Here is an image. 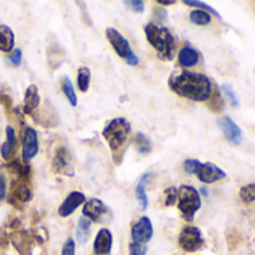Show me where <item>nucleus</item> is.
<instances>
[{
  "mask_svg": "<svg viewBox=\"0 0 255 255\" xmlns=\"http://www.w3.org/2000/svg\"><path fill=\"white\" fill-rule=\"evenodd\" d=\"M17 149V134L12 126H6V140L0 147V155L5 161H9Z\"/></svg>",
  "mask_w": 255,
  "mask_h": 255,
  "instance_id": "nucleus-17",
  "label": "nucleus"
},
{
  "mask_svg": "<svg viewBox=\"0 0 255 255\" xmlns=\"http://www.w3.org/2000/svg\"><path fill=\"white\" fill-rule=\"evenodd\" d=\"M198 159H186L185 162H183V168H185V171L186 173H189V174H194V171H195V168H197V165H198Z\"/></svg>",
  "mask_w": 255,
  "mask_h": 255,
  "instance_id": "nucleus-35",
  "label": "nucleus"
},
{
  "mask_svg": "<svg viewBox=\"0 0 255 255\" xmlns=\"http://www.w3.org/2000/svg\"><path fill=\"white\" fill-rule=\"evenodd\" d=\"M62 255H75V240L69 237L62 248Z\"/></svg>",
  "mask_w": 255,
  "mask_h": 255,
  "instance_id": "nucleus-31",
  "label": "nucleus"
},
{
  "mask_svg": "<svg viewBox=\"0 0 255 255\" xmlns=\"http://www.w3.org/2000/svg\"><path fill=\"white\" fill-rule=\"evenodd\" d=\"M144 33H146L149 44L153 47V50L158 53V56L162 60L173 59L174 48H176V39L170 29L155 24V23H149L144 27Z\"/></svg>",
  "mask_w": 255,
  "mask_h": 255,
  "instance_id": "nucleus-2",
  "label": "nucleus"
},
{
  "mask_svg": "<svg viewBox=\"0 0 255 255\" xmlns=\"http://www.w3.org/2000/svg\"><path fill=\"white\" fill-rule=\"evenodd\" d=\"M90 228H92V221H89L87 218L81 216L78 219V224H77V240L80 243L87 242L89 234H90Z\"/></svg>",
  "mask_w": 255,
  "mask_h": 255,
  "instance_id": "nucleus-24",
  "label": "nucleus"
},
{
  "mask_svg": "<svg viewBox=\"0 0 255 255\" xmlns=\"http://www.w3.org/2000/svg\"><path fill=\"white\" fill-rule=\"evenodd\" d=\"M113 248V233L108 228H101L93 242L95 255H110Z\"/></svg>",
  "mask_w": 255,
  "mask_h": 255,
  "instance_id": "nucleus-15",
  "label": "nucleus"
},
{
  "mask_svg": "<svg viewBox=\"0 0 255 255\" xmlns=\"http://www.w3.org/2000/svg\"><path fill=\"white\" fill-rule=\"evenodd\" d=\"M60 89L63 92V95L66 96V99L69 101V104L72 107H77L78 104V98H77V93H75V89H74V84L71 83L69 77H62L60 78Z\"/></svg>",
  "mask_w": 255,
  "mask_h": 255,
  "instance_id": "nucleus-21",
  "label": "nucleus"
},
{
  "mask_svg": "<svg viewBox=\"0 0 255 255\" xmlns=\"http://www.w3.org/2000/svg\"><path fill=\"white\" fill-rule=\"evenodd\" d=\"M168 86L176 95L195 102H207L213 89L209 77L191 71L173 74L168 80Z\"/></svg>",
  "mask_w": 255,
  "mask_h": 255,
  "instance_id": "nucleus-1",
  "label": "nucleus"
},
{
  "mask_svg": "<svg viewBox=\"0 0 255 255\" xmlns=\"http://www.w3.org/2000/svg\"><path fill=\"white\" fill-rule=\"evenodd\" d=\"M150 179V174L146 173L141 176V179L138 180L137 183V188H135V194H137V200L140 203V209L141 210H146L147 206H149V200H147V194H146V185Z\"/></svg>",
  "mask_w": 255,
  "mask_h": 255,
  "instance_id": "nucleus-20",
  "label": "nucleus"
},
{
  "mask_svg": "<svg viewBox=\"0 0 255 255\" xmlns=\"http://www.w3.org/2000/svg\"><path fill=\"white\" fill-rule=\"evenodd\" d=\"M134 143H135L137 150H138L141 155H149V153H150V150H152V144H150L149 138H147L144 134L138 132V134L135 135V138H134Z\"/></svg>",
  "mask_w": 255,
  "mask_h": 255,
  "instance_id": "nucleus-26",
  "label": "nucleus"
},
{
  "mask_svg": "<svg viewBox=\"0 0 255 255\" xmlns=\"http://www.w3.org/2000/svg\"><path fill=\"white\" fill-rule=\"evenodd\" d=\"M179 246L186 252H195L204 246V237L198 227L186 225L179 236Z\"/></svg>",
  "mask_w": 255,
  "mask_h": 255,
  "instance_id": "nucleus-5",
  "label": "nucleus"
},
{
  "mask_svg": "<svg viewBox=\"0 0 255 255\" xmlns=\"http://www.w3.org/2000/svg\"><path fill=\"white\" fill-rule=\"evenodd\" d=\"M39 152V140H38V132L35 128L26 126L23 132V161L24 164H29Z\"/></svg>",
  "mask_w": 255,
  "mask_h": 255,
  "instance_id": "nucleus-12",
  "label": "nucleus"
},
{
  "mask_svg": "<svg viewBox=\"0 0 255 255\" xmlns=\"http://www.w3.org/2000/svg\"><path fill=\"white\" fill-rule=\"evenodd\" d=\"M198 192H200V195L203 194L204 197H207V195H209V192H207V189H206V188H201V189H200Z\"/></svg>",
  "mask_w": 255,
  "mask_h": 255,
  "instance_id": "nucleus-40",
  "label": "nucleus"
},
{
  "mask_svg": "<svg viewBox=\"0 0 255 255\" xmlns=\"http://www.w3.org/2000/svg\"><path fill=\"white\" fill-rule=\"evenodd\" d=\"M239 197L243 203H254L255 201V183H249L240 188Z\"/></svg>",
  "mask_w": 255,
  "mask_h": 255,
  "instance_id": "nucleus-27",
  "label": "nucleus"
},
{
  "mask_svg": "<svg viewBox=\"0 0 255 255\" xmlns=\"http://www.w3.org/2000/svg\"><path fill=\"white\" fill-rule=\"evenodd\" d=\"M194 174L203 183H215V182L222 180V179L227 177V173L222 168H219L218 165L212 164V162H198Z\"/></svg>",
  "mask_w": 255,
  "mask_h": 255,
  "instance_id": "nucleus-11",
  "label": "nucleus"
},
{
  "mask_svg": "<svg viewBox=\"0 0 255 255\" xmlns=\"http://www.w3.org/2000/svg\"><path fill=\"white\" fill-rule=\"evenodd\" d=\"M174 3H176L174 0H158V5H164V6H171Z\"/></svg>",
  "mask_w": 255,
  "mask_h": 255,
  "instance_id": "nucleus-39",
  "label": "nucleus"
},
{
  "mask_svg": "<svg viewBox=\"0 0 255 255\" xmlns=\"http://www.w3.org/2000/svg\"><path fill=\"white\" fill-rule=\"evenodd\" d=\"M11 198L18 203H27L32 200V188L29 183V177H15L12 180Z\"/></svg>",
  "mask_w": 255,
  "mask_h": 255,
  "instance_id": "nucleus-14",
  "label": "nucleus"
},
{
  "mask_svg": "<svg viewBox=\"0 0 255 255\" xmlns=\"http://www.w3.org/2000/svg\"><path fill=\"white\" fill-rule=\"evenodd\" d=\"M221 93H224V96H227V99L230 101V104L233 105V107H239L240 104H239V98L236 96V92L233 90V87H231V84L230 83H224L222 86H221Z\"/></svg>",
  "mask_w": 255,
  "mask_h": 255,
  "instance_id": "nucleus-28",
  "label": "nucleus"
},
{
  "mask_svg": "<svg viewBox=\"0 0 255 255\" xmlns=\"http://www.w3.org/2000/svg\"><path fill=\"white\" fill-rule=\"evenodd\" d=\"M218 126L221 132L224 134V137L228 140L230 144L233 146H240L242 144V140H243V134H242V129L237 126V123L228 117V116H222L216 120Z\"/></svg>",
  "mask_w": 255,
  "mask_h": 255,
  "instance_id": "nucleus-10",
  "label": "nucleus"
},
{
  "mask_svg": "<svg viewBox=\"0 0 255 255\" xmlns=\"http://www.w3.org/2000/svg\"><path fill=\"white\" fill-rule=\"evenodd\" d=\"M177 60H179L180 66H183V68H192V66L198 65V62H200V53L195 48H192L191 45H185L179 51Z\"/></svg>",
  "mask_w": 255,
  "mask_h": 255,
  "instance_id": "nucleus-18",
  "label": "nucleus"
},
{
  "mask_svg": "<svg viewBox=\"0 0 255 255\" xmlns=\"http://www.w3.org/2000/svg\"><path fill=\"white\" fill-rule=\"evenodd\" d=\"M15 45V35L6 24H0V51L12 53Z\"/></svg>",
  "mask_w": 255,
  "mask_h": 255,
  "instance_id": "nucleus-19",
  "label": "nucleus"
},
{
  "mask_svg": "<svg viewBox=\"0 0 255 255\" xmlns=\"http://www.w3.org/2000/svg\"><path fill=\"white\" fill-rule=\"evenodd\" d=\"M177 195H179V191L177 188L174 186H170L164 191V204L167 207H171L177 203Z\"/></svg>",
  "mask_w": 255,
  "mask_h": 255,
  "instance_id": "nucleus-30",
  "label": "nucleus"
},
{
  "mask_svg": "<svg viewBox=\"0 0 255 255\" xmlns=\"http://www.w3.org/2000/svg\"><path fill=\"white\" fill-rule=\"evenodd\" d=\"M90 80H92V72L87 66H80L77 71V84L80 92H87L90 87Z\"/></svg>",
  "mask_w": 255,
  "mask_h": 255,
  "instance_id": "nucleus-22",
  "label": "nucleus"
},
{
  "mask_svg": "<svg viewBox=\"0 0 255 255\" xmlns=\"http://www.w3.org/2000/svg\"><path fill=\"white\" fill-rule=\"evenodd\" d=\"M125 5H128V6H131V9L132 11H135V12H143L144 11V2H141V0H134V2H125Z\"/></svg>",
  "mask_w": 255,
  "mask_h": 255,
  "instance_id": "nucleus-36",
  "label": "nucleus"
},
{
  "mask_svg": "<svg viewBox=\"0 0 255 255\" xmlns=\"http://www.w3.org/2000/svg\"><path fill=\"white\" fill-rule=\"evenodd\" d=\"M41 104V96H39V89L35 84H30L26 92H24V101H23V111L24 114H33L35 110Z\"/></svg>",
  "mask_w": 255,
  "mask_h": 255,
  "instance_id": "nucleus-16",
  "label": "nucleus"
},
{
  "mask_svg": "<svg viewBox=\"0 0 255 255\" xmlns=\"http://www.w3.org/2000/svg\"><path fill=\"white\" fill-rule=\"evenodd\" d=\"M189 20L195 26H207L212 21V15L203 9H194L189 14Z\"/></svg>",
  "mask_w": 255,
  "mask_h": 255,
  "instance_id": "nucleus-25",
  "label": "nucleus"
},
{
  "mask_svg": "<svg viewBox=\"0 0 255 255\" xmlns=\"http://www.w3.org/2000/svg\"><path fill=\"white\" fill-rule=\"evenodd\" d=\"M207 107L213 111V113H222L224 111V107H225V104H224V98H222V93L213 86V89H212V95H210V98L207 99Z\"/></svg>",
  "mask_w": 255,
  "mask_h": 255,
  "instance_id": "nucleus-23",
  "label": "nucleus"
},
{
  "mask_svg": "<svg viewBox=\"0 0 255 255\" xmlns=\"http://www.w3.org/2000/svg\"><path fill=\"white\" fill-rule=\"evenodd\" d=\"M129 134H131V123L125 117H116L110 120L102 131V135L107 140L111 150L120 149L126 143Z\"/></svg>",
  "mask_w": 255,
  "mask_h": 255,
  "instance_id": "nucleus-3",
  "label": "nucleus"
},
{
  "mask_svg": "<svg viewBox=\"0 0 255 255\" xmlns=\"http://www.w3.org/2000/svg\"><path fill=\"white\" fill-rule=\"evenodd\" d=\"M183 3H185L186 6H195V8H200V9H203V11L209 12L210 15H215V17L221 18V14H219L215 8L209 6V5H207V3H204V2H195V0H185Z\"/></svg>",
  "mask_w": 255,
  "mask_h": 255,
  "instance_id": "nucleus-29",
  "label": "nucleus"
},
{
  "mask_svg": "<svg viewBox=\"0 0 255 255\" xmlns=\"http://www.w3.org/2000/svg\"><path fill=\"white\" fill-rule=\"evenodd\" d=\"M153 18H158V21H164L167 18V11L161 6H156L153 9Z\"/></svg>",
  "mask_w": 255,
  "mask_h": 255,
  "instance_id": "nucleus-37",
  "label": "nucleus"
},
{
  "mask_svg": "<svg viewBox=\"0 0 255 255\" xmlns=\"http://www.w3.org/2000/svg\"><path fill=\"white\" fill-rule=\"evenodd\" d=\"M146 254H147L146 245H137V243L129 245V255H146Z\"/></svg>",
  "mask_w": 255,
  "mask_h": 255,
  "instance_id": "nucleus-32",
  "label": "nucleus"
},
{
  "mask_svg": "<svg viewBox=\"0 0 255 255\" xmlns=\"http://www.w3.org/2000/svg\"><path fill=\"white\" fill-rule=\"evenodd\" d=\"M126 63H128V65H131V66H137V65L140 63V59H138V56H137L135 53H132V54L129 56V59L126 60Z\"/></svg>",
  "mask_w": 255,
  "mask_h": 255,
  "instance_id": "nucleus-38",
  "label": "nucleus"
},
{
  "mask_svg": "<svg viewBox=\"0 0 255 255\" xmlns=\"http://www.w3.org/2000/svg\"><path fill=\"white\" fill-rule=\"evenodd\" d=\"M51 167H53V171L57 173V174H63V176H68V177L74 176V173H75L74 161H72V156H71L69 150L65 146H60V147L56 149L53 161H51Z\"/></svg>",
  "mask_w": 255,
  "mask_h": 255,
  "instance_id": "nucleus-6",
  "label": "nucleus"
},
{
  "mask_svg": "<svg viewBox=\"0 0 255 255\" xmlns=\"http://www.w3.org/2000/svg\"><path fill=\"white\" fill-rule=\"evenodd\" d=\"M177 195V207L185 221H194L195 213L201 209V195L191 185H182Z\"/></svg>",
  "mask_w": 255,
  "mask_h": 255,
  "instance_id": "nucleus-4",
  "label": "nucleus"
},
{
  "mask_svg": "<svg viewBox=\"0 0 255 255\" xmlns=\"http://www.w3.org/2000/svg\"><path fill=\"white\" fill-rule=\"evenodd\" d=\"M6 191H8V182H6V176L0 174V203H2L6 197Z\"/></svg>",
  "mask_w": 255,
  "mask_h": 255,
  "instance_id": "nucleus-34",
  "label": "nucleus"
},
{
  "mask_svg": "<svg viewBox=\"0 0 255 255\" xmlns=\"http://www.w3.org/2000/svg\"><path fill=\"white\" fill-rule=\"evenodd\" d=\"M153 236V225L149 216H141L135 224L131 227V243L146 245Z\"/></svg>",
  "mask_w": 255,
  "mask_h": 255,
  "instance_id": "nucleus-9",
  "label": "nucleus"
},
{
  "mask_svg": "<svg viewBox=\"0 0 255 255\" xmlns=\"http://www.w3.org/2000/svg\"><path fill=\"white\" fill-rule=\"evenodd\" d=\"M105 35H107V39L110 41L111 47L114 48V51L117 53L119 57H122V59H125V60L129 59V56L134 53L132 48H131L129 41H128V39H126L117 29H114V27H107Z\"/></svg>",
  "mask_w": 255,
  "mask_h": 255,
  "instance_id": "nucleus-7",
  "label": "nucleus"
},
{
  "mask_svg": "<svg viewBox=\"0 0 255 255\" xmlns=\"http://www.w3.org/2000/svg\"><path fill=\"white\" fill-rule=\"evenodd\" d=\"M9 60L14 66H20L21 65V60H23V53L20 48H14V51L11 53L9 56Z\"/></svg>",
  "mask_w": 255,
  "mask_h": 255,
  "instance_id": "nucleus-33",
  "label": "nucleus"
},
{
  "mask_svg": "<svg viewBox=\"0 0 255 255\" xmlns=\"http://www.w3.org/2000/svg\"><path fill=\"white\" fill-rule=\"evenodd\" d=\"M84 203H86V195L83 192H80V191H72L63 200V203L60 204V207H59V216H62V218L71 216Z\"/></svg>",
  "mask_w": 255,
  "mask_h": 255,
  "instance_id": "nucleus-13",
  "label": "nucleus"
},
{
  "mask_svg": "<svg viewBox=\"0 0 255 255\" xmlns=\"http://www.w3.org/2000/svg\"><path fill=\"white\" fill-rule=\"evenodd\" d=\"M110 209L105 206V203L99 198H90L86 200L83 206V216L87 218L92 222H104L105 218H108Z\"/></svg>",
  "mask_w": 255,
  "mask_h": 255,
  "instance_id": "nucleus-8",
  "label": "nucleus"
}]
</instances>
